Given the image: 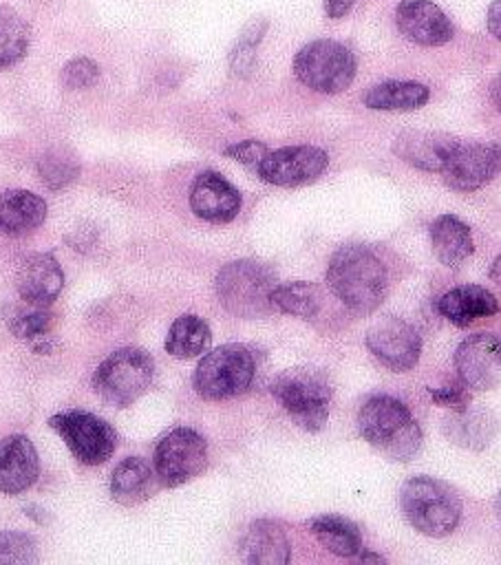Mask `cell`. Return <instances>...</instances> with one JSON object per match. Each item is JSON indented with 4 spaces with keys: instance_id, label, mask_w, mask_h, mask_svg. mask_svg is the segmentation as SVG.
Listing matches in <instances>:
<instances>
[{
    "instance_id": "cb8c5ba5",
    "label": "cell",
    "mask_w": 501,
    "mask_h": 565,
    "mask_svg": "<svg viewBox=\"0 0 501 565\" xmlns=\"http://www.w3.org/2000/svg\"><path fill=\"white\" fill-rule=\"evenodd\" d=\"M46 203L29 190H7L0 194V234H24L42 225Z\"/></svg>"
},
{
    "instance_id": "74e56055",
    "label": "cell",
    "mask_w": 501,
    "mask_h": 565,
    "mask_svg": "<svg viewBox=\"0 0 501 565\" xmlns=\"http://www.w3.org/2000/svg\"><path fill=\"white\" fill-rule=\"evenodd\" d=\"M355 2L358 0H322V9H324L327 18L340 20V18H344L353 9Z\"/></svg>"
},
{
    "instance_id": "4fadbf2b",
    "label": "cell",
    "mask_w": 501,
    "mask_h": 565,
    "mask_svg": "<svg viewBox=\"0 0 501 565\" xmlns=\"http://www.w3.org/2000/svg\"><path fill=\"white\" fill-rule=\"evenodd\" d=\"M455 369L468 388L490 391L501 382V335L472 333L455 351Z\"/></svg>"
},
{
    "instance_id": "d4e9b609",
    "label": "cell",
    "mask_w": 501,
    "mask_h": 565,
    "mask_svg": "<svg viewBox=\"0 0 501 565\" xmlns=\"http://www.w3.org/2000/svg\"><path fill=\"white\" fill-rule=\"evenodd\" d=\"M428 99L430 88L411 79H386L362 95V104L371 110H417Z\"/></svg>"
},
{
    "instance_id": "44dd1931",
    "label": "cell",
    "mask_w": 501,
    "mask_h": 565,
    "mask_svg": "<svg viewBox=\"0 0 501 565\" xmlns=\"http://www.w3.org/2000/svg\"><path fill=\"white\" fill-rule=\"evenodd\" d=\"M439 313L457 327H466L479 318L499 313V300L481 285H459L446 291L437 302Z\"/></svg>"
},
{
    "instance_id": "8fae6325",
    "label": "cell",
    "mask_w": 501,
    "mask_h": 565,
    "mask_svg": "<svg viewBox=\"0 0 501 565\" xmlns=\"http://www.w3.org/2000/svg\"><path fill=\"white\" fill-rule=\"evenodd\" d=\"M366 347L380 364L404 373L419 362L422 338L406 320L397 316H382L369 327Z\"/></svg>"
},
{
    "instance_id": "4dcf8cb0",
    "label": "cell",
    "mask_w": 501,
    "mask_h": 565,
    "mask_svg": "<svg viewBox=\"0 0 501 565\" xmlns=\"http://www.w3.org/2000/svg\"><path fill=\"white\" fill-rule=\"evenodd\" d=\"M269 20L265 15H254L238 33L230 49V71L236 77H249L256 66V49L265 38Z\"/></svg>"
},
{
    "instance_id": "8d00e7d4",
    "label": "cell",
    "mask_w": 501,
    "mask_h": 565,
    "mask_svg": "<svg viewBox=\"0 0 501 565\" xmlns=\"http://www.w3.org/2000/svg\"><path fill=\"white\" fill-rule=\"evenodd\" d=\"M486 29L488 33L501 42V0H492L486 13Z\"/></svg>"
},
{
    "instance_id": "836d02e7",
    "label": "cell",
    "mask_w": 501,
    "mask_h": 565,
    "mask_svg": "<svg viewBox=\"0 0 501 565\" xmlns=\"http://www.w3.org/2000/svg\"><path fill=\"white\" fill-rule=\"evenodd\" d=\"M97 77H99V66L90 57H73L62 66V73H60L62 86L71 90L88 88L97 82Z\"/></svg>"
},
{
    "instance_id": "5b68a950",
    "label": "cell",
    "mask_w": 501,
    "mask_h": 565,
    "mask_svg": "<svg viewBox=\"0 0 501 565\" xmlns=\"http://www.w3.org/2000/svg\"><path fill=\"white\" fill-rule=\"evenodd\" d=\"M214 287L221 305L238 318H260L274 309L271 291L276 276L263 263L247 258L227 263L216 274Z\"/></svg>"
},
{
    "instance_id": "7402d4cb",
    "label": "cell",
    "mask_w": 501,
    "mask_h": 565,
    "mask_svg": "<svg viewBox=\"0 0 501 565\" xmlns=\"http://www.w3.org/2000/svg\"><path fill=\"white\" fill-rule=\"evenodd\" d=\"M241 558L256 565H285L289 561V541L271 521H254L241 539Z\"/></svg>"
},
{
    "instance_id": "603a6c76",
    "label": "cell",
    "mask_w": 501,
    "mask_h": 565,
    "mask_svg": "<svg viewBox=\"0 0 501 565\" xmlns=\"http://www.w3.org/2000/svg\"><path fill=\"white\" fill-rule=\"evenodd\" d=\"M430 241L437 260L446 267H459L475 252L470 227L455 214H441L433 221Z\"/></svg>"
},
{
    "instance_id": "f35d334b",
    "label": "cell",
    "mask_w": 501,
    "mask_h": 565,
    "mask_svg": "<svg viewBox=\"0 0 501 565\" xmlns=\"http://www.w3.org/2000/svg\"><path fill=\"white\" fill-rule=\"evenodd\" d=\"M490 280L497 282V285H501V254L494 258V263H492V267H490Z\"/></svg>"
},
{
    "instance_id": "60d3db41",
    "label": "cell",
    "mask_w": 501,
    "mask_h": 565,
    "mask_svg": "<svg viewBox=\"0 0 501 565\" xmlns=\"http://www.w3.org/2000/svg\"><path fill=\"white\" fill-rule=\"evenodd\" d=\"M360 561H375V563H384V558L380 554H366V552H360Z\"/></svg>"
},
{
    "instance_id": "1f68e13d",
    "label": "cell",
    "mask_w": 501,
    "mask_h": 565,
    "mask_svg": "<svg viewBox=\"0 0 501 565\" xmlns=\"http://www.w3.org/2000/svg\"><path fill=\"white\" fill-rule=\"evenodd\" d=\"M38 168H40L42 181L53 190H60V188L68 185L79 172L77 161L66 150H49L40 159Z\"/></svg>"
},
{
    "instance_id": "9a60e30c",
    "label": "cell",
    "mask_w": 501,
    "mask_h": 565,
    "mask_svg": "<svg viewBox=\"0 0 501 565\" xmlns=\"http://www.w3.org/2000/svg\"><path fill=\"white\" fill-rule=\"evenodd\" d=\"M393 20L397 31L419 46H444L455 35L452 20L433 0H402Z\"/></svg>"
},
{
    "instance_id": "ba28073f",
    "label": "cell",
    "mask_w": 501,
    "mask_h": 565,
    "mask_svg": "<svg viewBox=\"0 0 501 565\" xmlns=\"http://www.w3.org/2000/svg\"><path fill=\"white\" fill-rule=\"evenodd\" d=\"M256 373L254 353L243 344H223L205 353L194 371V388L205 399H227L249 388Z\"/></svg>"
},
{
    "instance_id": "f546056e",
    "label": "cell",
    "mask_w": 501,
    "mask_h": 565,
    "mask_svg": "<svg viewBox=\"0 0 501 565\" xmlns=\"http://www.w3.org/2000/svg\"><path fill=\"white\" fill-rule=\"evenodd\" d=\"M31 29L11 7H0V68L18 64L29 49Z\"/></svg>"
},
{
    "instance_id": "e575fe53",
    "label": "cell",
    "mask_w": 501,
    "mask_h": 565,
    "mask_svg": "<svg viewBox=\"0 0 501 565\" xmlns=\"http://www.w3.org/2000/svg\"><path fill=\"white\" fill-rule=\"evenodd\" d=\"M223 152H225L227 157H232L234 161H238V163H245V166L256 168L269 150H267V146H265L263 141H258V139H245V141H238V143L227 146Z\"/></svg>"
},
{
    "instance_id": "8992f818",
    "label": "cell",
    "mask_w": 501,
    "mask_h": 565,
    "mask_svg": "<svg viewBox=\"0 0 501 565\" xmlns=\"http://www.w3.org/2000/svg\"><path fill=\"white\" fill-rule=\"evenodd\" d=\"M296 79L322 95H335L351 86L358 73L355 53L338 40L307 42L291 62Z\"/></svg>"
},
{
    "instance_id": "5bb4252c",
    "label": "cell",
    "mask_w": 501,
    "mask_h": 565,
    "mask_svg": "<svg viewBox=\"0 0 501 565\" xmlns=\"http://www.w3.org/2000/svg\"><path fill=\"white\" fill-rule=\"evenodd\" d=\"M327 166V152L316 146H285L269 150L256 170L271 185H302L318 179Z\"/></svg>"
},
{
    "instance_id": "6da1fadb",
    "label": "cell",
    "mask_w": 501,
    "mask_h": 565,
    "mask_svg": "<svg viewBox=\"0 0 501 565\" xmlns=\"http://www.w3.org/2000/svg\"><path fill=\"white\" fill-rule=\"evenodd\" d=\"M331 291L355 313H371L388 291V271L382 258L366 245H342L327 267Z\"/></svg>"
},
{
    "instance_id": "ffe728a7",
    "label": "cell",
    "mask_w": 501,
    "mask_h": 565,
    "mask_svg": "<svg viewBox=\"0 0 501 565\" xmlns=\"http://www.w3.org/2000/svg\"><path fill=\"white\" fill-rule=\"evenodd\" d=\"M18 296L31 302L51 305L64 285V274L55 256L51 254H31L26 256L15 276Z\"/></svg>"
},
{
    "instance_id": "4316f807",
    "label": "cell",
    "mask_w": 501,
    "mask_h": 565,
    "mask_svg": "<svg viewBox=\"0 0 501 565\" xmlns=\"http://www.w3.org/2000/svg\"><path fill=\"white\" fill-rule=\"evenodd\" d=\"M210 347V327L194 313L179 316L166 335V351L172 358L190 360Z\"/></svg>"
},
{
    "instance_id": "ac0fdd59",
    "label": "cell",
    "mask_w": 501,
    "mask_h": 565,
    "mask_svg": "<svg viewBox=\"0 0 501 565\" xmlns=\"http://www.w3.org/2000/svg\"><path fill=\"white\" fill-rule=\"evenodd\" d=\"M38 472V452L26 435H7L0 439V492H24L35 483Z\"/></svg>"
},
{
    "instance_id": "e0dca14e",
    "label": "cell",
    "mask_w": 501,
    "mask_h": 565,
    "mask_svg": "<svg viewBox=\"0 0 501 565\" xmlns=\"http://www.w3.org/2000/svg\"><path fill=\"white\" fill-rule=\"evenodd\" d=\"M459 139L446 132L428 130H406L395 137L393 152L413 168L426 172H441L457 148Z\"/></svg>"
},
{
    "instance_id": "83f0119b",
    "label": "cell",
    "mask_w": 501,
    "mask_h": 565,
    "mask_svg": "<svg viewBox=\"0 0 501 565\" xmlns=\"http://www.w3.org/2000/svg\"><path fill=\"white\" fill-rule=\"evenodd\" d=\"M311 532L316 539L338 556H358L362 552V536L360 530L342 516L322 514L311 521Z\"/></svg>"
},
{
    "instance_id": "277c9868",
    "label": "cell",
    "mask_w": 501,
    "mask_h": 565,
    "mask_svg": "<svg viewBox=\"0 0 501 565\" xmlns=\"http://www.w3.org/2000/svg\"><path fill=\"white\" fill-rule=\"evenodd\" d=\"M269 391L300 428L316 433L327 424L333 388L324 371L313 366L287 369L274 377Z\"/></svg>"
},
{
    "instance_id": "ab89813d",
    "label": "cell",
    "mask_w": 501,
    "mask_h": 565,
    "mask_svg": "<svg viewBox=\"0 0 501 565\" xmlns=\"http://www.w3.org/2000/svg\"><path fill=\"white\" fill-rule=\"evenodd\" d=\"M492 99H494V106H497V110L501 113V79L497 82V86H494V90H492Z\"/></svg>"
},
{
    "instance_id": "484cf974",
    "label": "cell",
    "mask_w": 501,
    "mask_h": 565,
    "mask_svg": "<svg viewBox=\"0 0 501 565\" xmlns=\"http://www.w3.org/2000/svg\"><path fill=\"white\" fill-rule=\"evenodd\" d=\"M154 477L141 457H126L113 472L110 494L121 505H137L152 494Z\"/></svg>"
},
{
    "instance_id": "f1b7e54d",
    "label": "cell",
    "mask_w": 501,
    "mask_h": 565,
    "mask_svg": "<svg viewBox=\"0 0 501 565\" xmlns=\"http://www.w3.org/2000/svg\"><path fill=\"white\" fill-rule=\"evenodd\" d=\"M274 309L283 313H291L296 318H316L322 307V294L313 282L294 280L285 285H276L271 291Z\"/></svg>"
},
{
    "instance_id": "7c38bea8",
    "label": "cell",
    "mask_w": 501,
    "mask_h": 565,
    "mask_svg": "<svg viewBox=\"0 0 501 565\" xmlns=\"http://www.w3.org/2000/svg\"><path fill=\"white\" fill-rule=\"evenodd\" d=\"M501 172V143L494 141H459L446 168L441 170L446 185L457 192H472L490 183Z\"/></svg>"
},
{
    "instance_id": "30bf717a",
    "label": "cell",
    "mask_w": 501,
    "mask_h": 565,
    "mask_svg": "<svg viewBox=\"0 0 501 565\" xmlns=\"http://www.w3.org/2000/svg\"><path fill=\"white\" fill-rule=\"evenodd\" d=\"M49 426L62 435L75 459L86 466L104 463L115 450V430L93 413L66 411L49 419Z\"/></svg>"
},
{
    "instance_id": "3957f363",
    "label": "cell",
    "mask_w": 501,
    "mask_h": 565,
    "mask_svg": "<svg viewBox=\"0 0 501 565\" xmlns=\"http://www.w3.org/2000/svg\"><path fill=\"white\" fill-rule=\"evenodd\" d=\"M399 505L408 523L426 536H446L461 519V499L457 492L448 483L426 475L404 481Z\"/></svg>"
},
{
    "instance_id": "7a4b0ae2",
    "label": "cell",
    "mask_w": 501,
    "mask_h": 565,
    "mask_svg": "<svg viewBox=\"0 0 501 565\" xmlns=\"http://www.w3.org/2000/svg\"><path fill=\"white\" fill-rule=\"evenodd\" d=\"M360 435L393 461H408L422 446L419 424L393 395L369 397L358 413Z\"/></svg>"
},
{
    "instance_id": "d6a6232c",
    "label": "cell",
    "mask_w": 501,
    "mask_h": 565,
    "mask_svg": "<svg viewBox=\"0 0 501 565\" xmlns=\"http://www.w3.org/2000/svg\"><path fill=\"white\" fill-rule=\"evenodd\" d=\"M38 545L29 534L2 532L0 534V563H35Z\"/></svg>"
},
{
    "instance_id": "2e32d148",
    "label": "cell",
    "mask_w": 501,
    "mask_h": 565,
    "mask_svg": "<svg viewBox=\"0 0 501 565\" xmlns=\"http://www.w3.org/2000/svg\"><path fill=\"white\" fill-rule=\"evenodd\" d=\"M241 192L218 172H201L190 188L192 212L210 223H227L241 210Z\"/></svg>"
},
{
    "instance_id": "d6986e66",
    "label": "cell",
    "mask_w": 501,
    "mask_h": 565,
    "mask_svg": "<svg viewBox=\"0 0 501 565\" xmlns=\"http://www.w3.org/2000/svg\"><path fill=\"white\" fill-rule=\"evenodd\" d=\"M2 316L4 322L9 327V331L20 338L26 340L31 344L33 351L38 353H51L53 349V313L49 311V305L42 302H31V300H15L2 307Z\"/></svg>"
},
{
    "instance_id": "9c48e42d",
    "label": "cell",
    "mask_w": 501,
    "mask_h": 565,
    "mask_svg": "<svg viewBox=\"0 0 501 565\" xmlns=\"http://www.w3.org/2000/svg\"><path fill=\"white\" fill-rule=\"evenodd\" d=\"M157 479L168 486H181L196 475H201L207 466V444L192 428H174L161 437L152 455Z\"/></svg>"
},
{
    "instance_id": "52a82bcc",
    "label": "cell",
    "mask_w": 501,
    "mask_h": 565,
    "mask_svg": "<svg viewBox=\"0 0 501 565\" xmlns=\"http://www.w3.org/2000/svg\"><path fill=\"white\" fill-rule=\"evenodd\" d=\"M154 377V362L141 349H119L113 351L95 371L93 388L95 393L113 404L128 406L139 399Z\"/></svg>"
},
{
    "instance_id": "d590c367",
    "label": "cell",
    "mask_w": 501,
    "mask_h": 565,
    "mask_svg": "<svg viewBox=\"0 0 501 565\" xmlns=\"http://www.w3.org/2000/svg\"><path fill=\"white\" fill-rule=\"evenodd\" d=\"M430 397L439 404V406H448L455 411H466L470 395L466 388L461 386H444V388H428Z\"/></svg>"
},
{
    "instance_id": "b9f144b4",
    "label": "cell",
    "mask_w": 501,
    "mask_h": 565,
    "mask_svg": "<svg viewBox=\"0 0 501 565\" xmlns=\"http://www.w3.org/2000/svg\"><path fill=\"white\" fill-rule=\"evenodd\" d=\"M497 505H499V514H501V494H499V501H497Z\"/></svg>"
}]
</instances>
